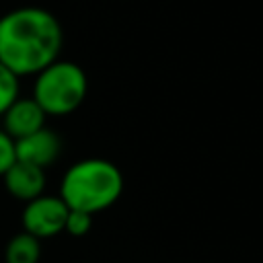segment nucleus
<instances>
[{
  "mask_svg": "<svg viewBox=\"0 0 263 263\" xmlns=\"http://www.w3.org/2000/svg\"><path fill=\"white\" fill-rule=\"evenodd\" d=\"M21 78L12 74L4 64H0V117L2 113L21 97Z\"/></svg>",
  "mask_w": 263,
  "mask_h": 263,
  "instance_id": "nucleus-9",
  "label": "nucleus"
},
{
  "mask_svg": "<svg viewBox=\"0 0 263 263\" xmlns=\"http://www.w3.org/2000/svg\"><path fill=\"white\" fill-rule=\"evenodd\" d=\"M123 191L119 166L105 158H84L66 168L60 181V197L68 210H80L90 216L111 208Z\"/></svg>",
  "mask_w": 263,
  "mask_h": 263,
  "instance_id": "nucleus-2",
  "label": "nucleus"
},
{
  "mask_svg": "<svg viewBox=\"0 0 263 263\" xmlns=\"http://www.w3.org/2000/svg\"><path fill=\"white\" fill-rule=\"evenodd\" d=\"M14 154H16V160L35 164L39 168H47L60 158L62 140L53 129H49L45 125V127L29 134V136L16 140L14 142Z\"/></svg>",
  "mask_w": 263,
  "mask_h": 263,
  "instance_id": "nucleus-5",
  "label": "nucleus"
},
{
  "mask_svg": "<svg viewBox=\"0 0 263 263\" xmlns=\"http://www.w3.org/2000/svg\"><path fill=\"white\" fill-rule=\"evenodd\" d=\"M16 160L14 154V140L0 127V177L10 168V164Z\"/></svg>",
  "mask_w": 263,
  "mask_h": 263,
  "instance_id": "nucleus-11",
  "label": "nucleus"
},
{
  "mask_svg": "<svg viewBox=\"0 0 263 263\" xmlns=\"http://www.w3.org/2000/svg\"><path fill=\"white\" fill-rule=\"evenodd\" d=\"M0 179L4 183V189L14 199H18L23 203L43 195L45 193V185H47L45 168H39L35 164L23 162V160H14L10 164V168Z\"/></svg>",
  "mask_w": 263,
  "mask_h": 263,
  "instance_id": "nucleus-6",
  "label": "nucleus"
},
{
  "mask_svg": "<svg viewBox=\"0 0 263 263\" xmlns=\"http://www.w3.org/2000/svg\"><path fill=\"white\" fill-rule=\"evenodd\" d=\"M64 31L53 12L18 6L0 16V64L18 78L35 76L60 58Z\"/></svg>",
  "mask_w": 263,
  "mask_h": 263,
  "instance_id": "nucleus-1",
  "label": "nucleus"
},
{
  "mask_svg": "<svg viewBox=\"0 0 263 263\" xmlns=\"http://www.w3.org/2000/svg\"><path fill=\"white\" fill-rule=\"evenodd\" d=\"M88 78L82 66L70 60H55L33 76L31 99L47 117L74 113L86 99Z\"/></svg>",
  "mask_w": 263,
  "mask_h": 263,
  "instance_id": "nucleus-3",
  "label": "nucleus"
},
{
  "mask_svg": "<svg viewBox=\"0 0 263 263\" xmlns=\"http://www.w3.org/2000/svg\"><path fill=\"white\" fill-rule=\"evenodd\" d=\"M68 205L62 201L60 195H39L25 203L21 212L23 230L33 234L35 238H51L64 232V224L68 218Z\"/></svg>",
  "mask_w": 263,
  "mask_h": 263,
  "instance_id": "nucleus-4",
  "label": "nucleus"
},
{
  "mask_svg": "<svg viewBox=\"0 0 263 263\" xmlns=\"http://www.w3.org/2000/svg\"><path fill=\"white\" fill-rule=\"evenodd\" d=\"M2 129L16 142L41 127H45L47 115L31 97H18L4 113H2Z\"/></svg>",
  "mask_w": 263,
  "mask_h": 263,
  "instance_id": "nucleus-7",
  "label": "nucleus"
},
{
  "mask_svg": "<svg viewBox=\"0 0 263 263\" xmlns=\"http://www.w3.org/2000/svg\"><path fill=\"white\" fill-rule=\"evenodd\" d=\"M41 240L21 230L4 247V263H39Z\"/></svg>",
  "mask_w": 263,
  "mask_h": 263,
  "instance_id": "nucleus-8",
  "label": "nucleus"
},
{
  "mask_svg": "<svg viewBox=\"0 0 263 263\" xmlns=\"http://www.w3.org/2000/svg\"><path fill=\"white\" fill-rule=\"evenodd\" d=\"M92 228V216L80 210H70L66 224H64V232H68L70 236H84L88 234V230Z\"/></svg>",
  "mask_w": 263,
  "mask_h": 263,
  "instance_id": "nucleus-10",
  "label": "nucleus"
}]
</instances>
